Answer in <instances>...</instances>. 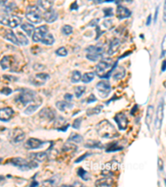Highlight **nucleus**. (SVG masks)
Returning <instances> with one entry per match:
<instances>
[{"instance_id": "nucleus-1", "label": "nucleus", "mask_w": 166, "mask_h": 187, "mask_svg": "<svg viewBox=\"0 0 166 187\" xmlns=\"http://www.w3.org/2000/svg\"><path fill=\"white\" fill-rule=\"evenodd\" d=\"M96 130L102 138L113 139L120 135L116 128L108 120H103L100 122L96 127Z\"/></svg>"}, {"instance_id": "nucleus-2", "label": "nucleus", "mask_w": 166, "mask_h": 187, "mask_svg": "<svg viewBox=\"0 0 166 187\" xmlns=\"http://www.w3.org/2000/svg\"><path fill=\"white\" fill-rule=\"evenodd\" d=\"M16 102H20L23 106H27L30 103L42 104V98L32 90L23 89L18 96Z\"/></svg>"}, {"instance_id": "nucleus-3", "label": "nucleus", "mask_w": 166, "mask_h": 187, "mask_svg": "<svg viewBox=\"0 0 166 187\" xmlns=\"http://www.w3.org/2000/svg\"><path fill=\"white\" fill-rule=\"evenodd\" d=\"M9 162L15 167L20 169L21 171H28V170H32V169L38 167V163L35 162V160H32L28 162L27 160L22 157L12 158L9 160Z\"/></svg>"}, {"instance_id": "nucleus-4", "label": "nucleus", "mask_w": 166, "mask_h": 187, "mask_svg": "<svg viewBox=\"0 0 166 187\" xmlns=\"http://www.w3.org/2000/svg\"><path fill=\"white\" fill-rule=\"evenodd\" d=\"M26 18L32 23H40L43 21V14L38 6H28L26 10Z\"/></svg>"}, {"instance_id": "nucleus-5", "label": "nucleus", "mask_w": 166, "mask_h": 187, "mask_svg": "<svg viewBox=\"0 0 166 187\" xmlns=\"http://www.w3.org/2000/svg\"><path fill=\"white\" fill-rule=\"evenodd\" d=\"M23 19L17 15L12 14H2L0 15V23L10 28H15L22 23Z\"/></svg>"}, {"instance_id": "nucleus-6", "label": "nucleus", "mask_w": 166, "mask_h": 187, "mask_svg": "<svg viewBox=\"0 0 166 187\" xmlns=\"http://www.w3.org/2000/svg\"><path fill=\"white\" fill-rule=\"evenodd\" d=\"M113 67V62L110 58H104L98 62L96 68V73L99 77L103 78L106 74V71Z\"/></svg>"}, {"instance_id": "nucleus-7", "label": "nucleus", "mask_w": 166, "mask_h": 187, "mask_svg": "<svg viewBox=\"0 0 166 187\" xmlns=\"http://www.w3.org/2000/svg\"><path fill=\"white\" fill-rule=\"evenodd\" d=\"M96 88L99 92L101 98H106L110 95V91H111V87L110 83L108 79H105L102 81H99L96 86Z\"/></svg>"}, {"instance_id": "nucleus-8", "label": "nucleus", "mask_w": 166, "mask_h": 187, "mask_svg": "<svg viewBox=\"0 0 166 187\" xmlns=\"http://www.w3.org/2000/svg\"><path fill=\"white\" fill-rule=\"evenodd\" d=\"M48 27L47 25H42L40 27L35 28L34 32H33L32 36L33 42H35V43L41 42L43 37L48 33Z\"/></svg>"}, {"instance_id": "nucleus-9", "label": "nucleus", "mask_w": 166, "mask_h": 187, "mask_svg": "<svg viewBox=\"0 0 166 187\" xmlns=\"http://www.w3.org/2000/svg\"><path fill=\"white\" fill-rule=\"evenodd\" d=\"M115 122L117 124L118 129L120 131H125L128 127V118L126 117V115L123 112H119L114 117Z\"/></svg>"}, {"instance_id": "nucleus-10", "label": "nucleus", "mask_w": 166, "mask_h": 187, "mask_svg": "<svg viewBox=\"0 0 166 187\" xmlns=\"http://www.w3.org/2000/svg\"><path fill=\"white\" fill-rule=\"evenodd\" d=\"M0 34L3 38H5L6 40L11 42L12 44H15L17 46L19 45L16 34L10 28H1L0 29Z\"/></svg>"}, {"instance_id": "nucleus-11", "label": "nucleus", "mask_w": 166, "mask_h": 187, "mask_svg": "<svg viewBox=\"0 0 166 187\" xmlns=\"http://www.w3.org/2000/svg\"><path fill=\"white\" fill-rule=\"evenodd\" d=\"M164 101H161L160 104H159L158 107H157V111H156V121H155V126H156V129H160L162 127V122L164 119Z\"/></svg>"}, {"instance_id": "nucleus-12", "label": "nucleus", "mask_w": 166, "mask_h": 187, "mask_svg": "<svg viewBox=\"0 0 166 187\" xmlns=\"http://www.w3.org/2000/svg\"><path fill=\"white\" fill-rule=\"evenodd\" d=\"M25 137H26V135H25L24 131L21 130L20 128H15L11 131L10 138L12 142H14V143H20L24 140Z\"/></svg>"}, {"instance_id": "nucleus-13", "label": "nucleus", "mask_w": 166, "mask_h": 187, "mask_svg": "<svg viewBox=\"0 0 166 187\" xmlns=\"http://www.w3.org/2000/svg\"><path fill=\"white\" fill-rule=\"evenodd\" d=\"M39 117L41 119L52 122L56 118V112L53 109L50 108V107H44L39 112Z\"/></svg>"}, {"instance_id": "nucleus-14", "label": "nucleus", "mask_w": 166, "mask_h": 187, "mask_svg": "<svg viewBox=\"0 0 166 187\" xmlns=\"http://www.w3.org/2000/svg\"><path fill=\"white\" fill-rule=\"evenodd\" d=\"M46 142L37 138H29L24 143V147L27 150H36L41 148Z\"/></svg>"}, {"instance_id": "nucleus-15", "label": "nucleus", "mask_w": 166, "mask_h": 187, "mask_svg": "<svg viewBox=\"0 0 166 187\" xmlns=\"http://www.w3.org/2000/svg\"><path fill=\"white\" fill-rule=\"evenodd\" d=\"M14 116V109L9 106L0 109V121L2 122H9Z\"/></svg>"}, {"instance_id": "nucleus-16", "label": "nucleus", "mask_w": 166, "mask_h": 187, "mask_svg": "<svg viewBox=\"0 0 166 187\" xmlns=\"http://www.w3.org/2000/svg\"><path fill=\"white\" fill-rule=\"evenodd\" d=\"M58 19V14L56 12L55 9L52 8L48 10H46L45 13L43 14V19L48 23H52L55 21H56Z\"/></svg>"}, {"instance_id": "nucleus-17", "label": "nucleus", "mask_w": 166, "mask_h": 187, "mask_svg": "<svg viewBox=\"0 0 166 187\" xmlns=\"http://www.w3.org/2000/svg\"><path fill=\"white\" fill-rule=\"evenodd\" d=\"M49 78H50V76L48 73H38L33 77V78L31 80V82L35 86H43Z\"/></svg>"}, {"instance_id": "nucleus-18", "label": "nucleus", "mask_w": 166, "mask_h": 187, "mask_svg": "<svg viewBox=\"0 0 166 187\" xmlns=\"http://www.w3.org/2000/svg\"><path fill=\"white\" fill-rule=\"evenodd\" d=\"M15 64V59L12 56H5L0 61V65L3 70L11 69Z\"/></svg>"}, {"instance_id": "nucleus-19", "label": "nucleus", "mask_w": 166, "mask_h": 187, "mask_svg": "<svg viewBox=\"0 0 166 187\" xmlns=\"http://www.w3.org/2000/svg\"><path fill=\"white\" fill-rule=\"evenodd\" d=\"M131 15V12L130 9H128L124 6L119 5L116 8V18L119 20H122V19H127Z\"/></svg>"}, {"instance_id": "nucleus-20", "label": "nucleus", "mask_w": 166, "mask_h": 187, "mask_svg": "<svg viewBox=\"0 0 166 187\" xmlns=\"http://www.w3.org/2000/svg\"><path fill=\"white\" fill-rule=\"evenodd\" d=\"M86 51L87 53H93V54L98 55L101 57H102L105 52V48L103 47V45L98 44L97 46H89L86 49Z\"/></svg>"}, {"instance_id": "nucleus-21", "label": "nucleus", "mask_w": 166, "mask_h": 187, "mask_svg": "<svg viewBox=\"0 0 166 187\" xmlns=\"http://www.w3.org/2000/svg\"><path fill=\"white\" fill-rule=\"evenodd\" d=\"M121 46V41L117 39V38H115L113 39L111 42H110V46H109V48H108L107 51V54L109 56H111L115 53V52L118 51V49Z\"/></svg>"}, {"instance_id": "nucleus-22", "label": "nucleus", "mask_w": 166, "mask_h": 187, "mask_svg": "<svg viewBox=\"0 0 166 187\" xmlns=\"http://www.w3.org/2000/svg\"><path fill=\"white\" fill-rule=\"evenodd\" d=\"M56 106L59 111L66 112L68 110H71L73 108V104L71 102H68L67 101H59L56 103Z\"/></svg>"}, {"instance_id": "nucleus-23", "label": "nucleus", "mask_w": 166, "mask_h": 187, "mask_svg": "<svg viewBox=\"0 0 166 187\" xmlns=\"http://www.w3.org/2000/svg\"><path fill=\"white\" fill-rule=\"evenodd\" d=\"M60 181H61V177L59 175H56V176L51 177L50 179L44 181L42 184L44 186H55V185H57Z\"/></svg>"}, {"instance_id": "nucleus-24", "label": "nucleus", "mask_w": 166, "mask_h": 187, "mask_svg": "<svg viewBox=\"0 0 166 187\" xmlns=\"http://www.w3.org/2000/svg\"><path fill=\"white\" fill-rule=\"evenodd\" d=\"M20 25H21L22 30H23V32H25V33L28 37H32V33H33L35 29L34 26L29 23H23Z\"/></svg>"}, {"instance_id": "nucleus-25", "label": "nucleus", "mask_w": 166, "mask_h": 187, "mask_svg": "<svg viewBox=\"0 0 166 187\" xmlns=\"http://www.w3.org/2000/svg\"><path fill=\"white\" fill-rule=\"evenodd\" d=\"M84 146L86 148H90V149H103V145L102 142L98 141H94V140H90L86 142Z\"/></svg>"}, {"instance_id": "nucleus-26", "label": "nucleus", "mask_w": 166, "mask_h": 187, "mask_svg": "<svg viewBox=\"0 0 166 187\" xmlns=\"http://www.w3.org/2000/svg\"><path fill=\"white\" fill-rule=\"evenodd\" d=\"M154 114V106L152 105H150L148 106L147 111H146V117H145V124L147 126L148 129H150V124L152 122V117Z\"/></svg>"}, {"instance_id": "nucleus-27", "label": "nucleus", "mask_w": 166, "mask_h": 187, "mask_svg": "<svg viewBox=\"0 0 166 187\" xmlns=\"http://www.w3.org/2000/svg\"><path fill=\"white\" fill-rule=\"evenodd\" d=\"M54 0H38V5L45 11L52 8Z\"/></svg>"}, {"instance_id": "nucleus-28", "label": "nucleus", "mask_w": 166, "mask_h": 187, "mask_svg": "<svg viewBox=\"0 0 166 187\" xmlns=\"http://www.w3.org/2000/svg\"><path fill=\"white\" fill-rule=\"evenodd\" d=\"M113 184V180L110 177H106L103 179H100L95 182L97 186H110Z\"/></svg>"}, {"instance_id": "nucleus-29", "label": "nucleus", "mask_w": 166, "mask_h": 187, "mask_svg": "<svg viewBox=\"0 0 166 187\" xmlns=\"http://www.w3.org/2000/svg\"><path fill=\"white\" fill-rule=\"evenodd\" d=\"M32 160L38 162H43L48 159V154L46 152H38L32 155Z\"/></svg>"}, {"instance_id": "nucleus-30", "label": "nucleus", "mask_w": 166, "mask_h": 187, "mask_svg": "<svg viewBox=\"0 0 166 187\" xmlns=\"http://www.w3.org/2000/svg\"><path fill=\"white\" fill-rule=\"evenodd\" d=\"M41 42H42L43 44H45V45H48V46H50V45H52V44H54L55 39H54L53 35L48 32V33H47V34L43 37V39L41 40Z\"/></svg>"}, {"instance_id": "nucleus-31", "label": "nucleus", "mask_w": 166, "mask_h": 187, "mask_svg": "<svg viewBox=\"0 0 166 187\" xmlns=\"http://www.w3.org/2000/svg\"><path fill=\"white\" fill-rule=\"evenodd\" d=\"M126 75V70L123 67H119L118 69L115 71L114 73V75H113V79L114 80H121L125 77Z\"/></svg>"}, {"instance_id": "nucleus-32", "label": "nucleus", "mask_w": 166, "mask_h": 187, "mask_svg": "<svg viewBox=\"0 0 166 187\" xmlns=\"http://www.w3.org/2000/svg\"><path fill=\"white\" fill-rule=\"evenodd\" d=\"M62 151L65 152H67V153H69V152H76L77 151V147L74 145V144L71 143V142H67V143H65L63 145V147H62Z\"/></svg>"}, {"instance_id": "nucleus-33", "label": "nucleus", "mask_w": 166, "mask_h": 187, "mask_svg": "<svg viewBox=\"0 0 166 187\" xmlns=\"http://www.w3.org/2000/svg\"><path fill=\"white\" fill-rule=\"evenodd\" d=\"M17 38H18V41H19V44L22 46H27V44H29V41L27 38V37L23 34V33H20V32H18L17 33Z\"/></svg>"}, {"instance_id": "nucleus-34", "label": "nucleus", "mask_w": 166, "mask_h": 187, "mask_svg": "<svg viewBox=\"0 0 166 187\" xmlns=\"http://www.w3.org/2000/svg\"><path fill=\"white\" fill-rule=\"evenodd\" d=\"M102 109H103V106H102V105L95 106V107H92V108L87 109L86 110V115L88 117H91V116H93V115H97L102 111Z\"/></svg>"}, {"instance_id": "nucleus-35", "label": "nucleus", "mask_w": 166, "mask_h": 187, "mask_svg": "<svg viewBox=\"0 0 166 187\" xmlns=\"http://www.w3.org/2000/svg\"><path fill=\"white\" fill-rule=\"evenodd\" d=\"M77 175L78 176H80L81 179H82L83 181H89V180L91 179V176H90V174L87 172L86 171H85L83 168H79L77 171Z\"/></svg>"}, {"instance_id": "nucleus-36", "label": "nucleus", "mask_w": 166, "mask_h": 187, "mask_svg": "<svg viewBox=\"0 0 166 187\" xmlns=\"http://www.w3.org/2000/svg\"><path fill=\"white\" fill-rule=\"evenodd\" d=\"M41 106V104H30L29 106H27V108L24 110V113L26 115H31L33 112L37 111L38 108H39V106Z\"/></svg>"}, {"instance_id": "nucleus-37", "label": "nucleus", "mask_w": 166, "mask_h": 187, "mask_svg": "<svg viewBox=\"0 0 166 187\" xmlns=\"http://www.w3.org/2000/svg\"><path fill=\"white\" fill-rule=\"evenodd\" d=\"M81 73L80 71H73L72 77H71V81L73 83H77L81 81Z\"/></svg>"}, {"instance_id": "nucleus-38", "label": "nucleus", "mask_w": 166, "mask_h": 187, "mask_svg": "<svg viewBox=\"0 0 166 187\" xmlns=\"http://www.w3.org/2000/svg\"><path fill=\"white\" fill-rule=\"evenodd\" d=\"M95 77V73H86L83 76H81V81L84 83H89L91 82Z\"/></svg>"}, {"instance_id": "nucleus-39", "label": "nucleus", "mask_w": 166, "mask_h": 187, "mask_svg": "<svg viewBox=\"0 0 166 187\" xmlns=\"http://www.w3.org/2000/svg\"><path fill=\"white\" fill-rule=\"evenodd\" d=\"M83 141V137L79 134L77 133H72L71 136L68 138V141H73L75 143H81Z\"/></svg>"}, {"instance_id": "nucleus-40", "label": "nucleus", "mask_w": 166, "mask_h": 187, "mask_svg": "<svg viewBox=\"0 0 166 187\" xmlns=\"http://www.w3.org/2000/svg\"><path fill=\"white\" fill-rule=\"evenodd\" d=\"M86 89V87L84 86H78L75 88V96L77 98H80L83 95V93H85Z\"/></svg>"}, {"instance_id": "nucleus-41", "label": "nucleus", "mask_w": 166, "mask_h": 187, "mask_svg": "<svg viewBox=\"0 0 166 187\" xmlns=\"http://www.w3.org/2000/svg\"><path fill=\"white\" fill-rule=\"evenodd\" d=\"M62 32L65 35H71L73 32V28L70 25H64L62 28Z\"/></svg>"}, {"instance_id": "nucleus-42", "label": "nucleus", "mask_w": 166, "mask_h": 187, "mask_svg": "<svg viewBox=\"0 0 166 187\" xmlns=\"http://www.w3.org/2000/svg\"><path fill=\"white\" fill-rule=\"evenodd\" d=\"M124 147H121V146H117V144H114L112 145L111 147H110L108 149L106 150V152H118V151H121V150H123Z\"/></svg>"}, {"instance_id": "nucleus-43", "label": "nucleus", "mask_w": 166, "mask_h": 187, "mask_svg": "<svg viewBox=\"0 0 166 187\" xmlns=\"http://www.w3.org/2000/svg\"><path fill=\"white\" fill-rule=\"evenodd\" d=\"M56 55H58L60 57H66L67 55V51L64 47H61V48H59L56 50Z\"/></svg>"}, {"instance_id": "nucleus-44", "label": "nucleus", "mask_w": 166, "mask_h": 187, "mask_svg": "<svg viewBox=\"0 0 166 187\" xmlns=\"http://www.w3.org/2000/svg\"><path fill=\"white\" fill-rule=\"evenodd\" d=\"M86 58L90 61H92V62H96V61H98L99 59H101L102 57L98 56V55L93 54V53H87L86 54Z\"/></svg>"}, {"instance_id": "nucleus-45", "label": "nucleus", "mask_w": 166, "mask_h": 187, "mask_svg": "<svg viewBox=\"0 0 166 187\" xmlns=\"http://www.w3.org/2000/svg\"><path fill=\"white\" fill-rule=\"evenodd\" d=\"M81 122H82V117H78L77 119L74 121L73 124V127L74 129H77V130H79L80 129L81 124Z\"/></svg>"}, {"instance_id": "nucleus-46", "label": "nucleus", "mask_w": 166, "mask_h": 187, "mask_svg": "<svg viewBox=\"0 0 166 187\" xmlns=\"http://www.w3.org/2000/svg\"><path fill=\"white\" fill-rule=\"evenodd\" d=\"M103 13L105 14V18H107V17H112L114 15L113 13V8H106L103 9Z\"/></svg>"}, {"instance_id": "nucleus-47", "label": "nucleus", "mask_w": 166, "mask_h": 187, "mask_svg": "<svg viewBox=\"0 0 166 187\" xmlns=\"http://www.w3.org/2000/svg\"><path fill=\"white\" fill-rule=\"evenodd\" d=\"M12 92H13L12 89H10V88H9V87H3V89L0 91V93H2V94H4V95H6V96L10 95Z\"/></svg>"}, {"instance_id": "nucleus-48", "label": "nucleus", "mask_w": 166, "mask_h": 187, "mask_svg": "<svg viewBox=\"0 0 166 187\" xmlns=\"http://www.w3.org/2000/svg\"><path fill=\"white\" fill-rule=\"evenodd\" d=\"M91 153H89V152H86V153H85L84 155H82V156H81L80 157L78 158L77 160H75V163H80L81 161H82L83 160H85L87 156H91Z\"/></svg>"}, {"instance_id": "nucleus-49", "label": "nucleus", "mask_w": 166, "mask_h": 187, "mask_svg": "<svg viewBox=\"0 0 166 187\" xmlns=\"http://www.w3.org/2000/svg\"><path fill=\"white\" fill-rule=\"evenodd\" d=\"M97 98L95 97V95L91 93V95H90V97L88 98V99H87V103H88V104H91V103H93L95 102H97Z\"/></svg>"}, {"instance_id": "nucleus-50", "label": "nucleus", "mask_w": 166, "mask_h": 187, "mask_svg": "<svg viewBox=\"0 0 166 187\" xmlns=\"http://www.w3.org/2000/svg\"><path fill=\"white\" fill-rule=\"evenodd\" d=\"M64 99L65 101H67L68 102H72V101L73 99V96L70 93H66L64 95Z\"/></svg>"}, {"instance_id": "nucleus-51", "label": "nucleus", "mask_w": 166, "mask_h": 187, "mask_svg": "<svg viewBox=\"0 0 166 187\" xmlns=\"http://www.w3.org/2000/svg\"><path fill=\"white\" fill-rule=\"evenodd\" d=\"M99 23V19H93V20H92V21H91V23H90V26H91V27H97V23Z\"/></svg>"}, {"instance_id": "nucleus-52", "label": "nucleus", "mask_w": 166, "mask_h": 187, "mask_svg": "<svg viewBox=\"0 0 166 187\" xmlns=\"http://www.w3.org/2000/svg\"><path fill=\"white\" fill-rule=\"evenodd\" d=\"M158 165H159V168H160V171H163L164 169V163H163V160H161L160 158H159V160H158Z\"/></svg>"}, {"instance_id": "nucleus-53", "label": "nucleus", "mask_w": 166, "mask_h": 187, "mask_svg": "<svg viewBox=\"0 0 166 187\" xmlns=\"http://www.w3.org/2000/svg\"><path fill=\"white\" fill-rule=\"evenodd\" d=\"M71 10H75V9H77V1H75L74 3L71 5Z\"/></svg>"}, {"instance_id": "nucleus-54", "label": "nucleus", "mask_w": 166, "mask_h": 187, "mask_svg": "<svg viewBox=\"0 0 166 187\" xmlns=\"http://www.w3.org/2000/svg\"><path fill=\"white\" fill-rule=\"evenodd\" d=\"M158 13H159V8H156V14H155V19H154V21H155V23H156V21H157V17H158Z\"/></svg>"}, {"instance_id": "nucleus-55", "label": "nucleus", "mask_w": 166, "mask_h": 187, "mask_svg": "<svg viewBox=\"0 0 166 187\" xmlns=\"http://www.w3.org/2000/svg\"><path fill=\"white\" fill-rule=\"evenodd\" d=\"M162 72H165V60H164L163 63H162V68H161Z\"/></svg>"}, {"instance_id": "nucleus-56", "label": "nucleus", "mask_w": 166, "mask_h": 187, "mask_svg": "<svg viewBox=\"0 0 166 187\" xmlns=\"http://www.w3.org/2000/svg\"><path fill=\"white\" fill-rule=\"evenodd\" d=\"M150 23H151V15H150V16L148 17L147 22H146V25H147V26H149V25L150 24Z\"/></svg>"}, {"instance_id": "nucleus-57", "label": "nucleus", "mask_w": 166, "mask_h": 187, "mask_svg": "<svg viewBox=\"0 0 166 187\" xmlns=\"http://www.w3.org/2000/svg\"><path fill=\"white\" fill-rule=\"evenodd\" d=\"M38 183L37 181H32V183L31 185H30V186H37V185H38Z\"/></svg>"}, {"instance_id": "nucleus-58", "label": "nucleus", "mask_w": 166, "mask_h": 187, "mask_svg": "<svg viewBox=\"0 0 166 187\" xmlns=\"http://www.w3.org/2000/svg\"><path fill=\"white\" fill-rule=\"evenodd\" d=\"M8 0H0V3H5Z\"/></svg>"}, {"instance_id": "nucleus-59", "label": "nucleus", "mask_w": 166, "mask_h": 187, "mask_svg": "<svg viewBox=\"0 0 166 187\" xmlns=\"http://www.w3.org/2000/svg\"><path fill=\"white\" fill-rule=\"evenodd\" d=\"M3 180H4V176H0V181H3Z\"/></svg>"}, {"instance_id": "nucleus-60", "label": "nucleus", "mask_w": 166, "mask_h": 187, "mask_svg": "<svg viewBox=\"0 0 166 187\" xmlns=\"http://www.w3.org/2000/svg\"><path fill=\"white\" fill-rule=\"evenodd\" d=\"M126 2H128V3H130V2H131V0H126Z\"/></svg>"}, {"instance_id": "nucleus-61", "label": "nucleus", "mask_w": 166, "mask_h": 187, "mask_svg": "<svg viewBox=\"0 0 166 187\" xmlns=\"http://www.w3.org/2000/svg\"><path fill=\"white\" fill-rule=\"evenodd\" d=\"M2 160H3V159H2V158H0V162L2 161Z\"/></svg>"}, {"instance_id": "nucleus-62", "label": "nucleus", "mask_w": 166, "mask_h": 187, "mask_svg": "<svg viewBox=\"0 0 166 187\" xmlns=\"http://www.w3.org/2000/svg\"><path fill=\"white\" fill-rule=\"evenodd\" d=\"M97 1H101V0H97Z\"/></svg>"}]
</instances>
